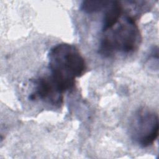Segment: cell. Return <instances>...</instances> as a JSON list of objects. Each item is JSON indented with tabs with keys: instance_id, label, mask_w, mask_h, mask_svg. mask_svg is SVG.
Instances as JSON below:
<instances>
[{
	"instance_id": "obj_6",
	"label": "cell",
	"mask_w": 159,
	"mask_h": 159,
	"mask_svg": "<svg viewBox=\"0 0 159 159\" xmlns=\"http://www.w3.org/2000/svg\"><path fill=\"white\" fill-rule=\"evenodd\" d=\"M111 1H83L80 4V9L85 13L92 14L99 12L109 6Z\"/></svg>"
},
{
	"instance_id": "obj_5",
	"label": "cell",
	"mask_w": 159,
	"mask_h": 159,
	"mask_svg": "<svg viewBox=\"0 0 159 159\" xmlns=\"http://www.w3.org/2000/svg\"><path fill=\"white\" fill-rule=\"evenodd\" d=\"M105 10L102 23L103 32L111 29L120 20L122 14V6L119 1H111Z\"/></svg>"
},
{
	"instance_id": "obj_2",
	"label": "cell",
	"mask_w": 159,
	"mask_h": 159,
	"mask_svg": "<svg viewBox=\"0 0 159 159\" xmlns=\"http://www.w3.org/2000/svg\"><path fill=\"white\" fill-rule=\"evenodd\" d=\"M102 37L98 52L103 57H110L116 52L125 53L136 50L141 41V35L135 19L129 15L121 17L118 22Z\"/></svg>"
},
{
	"instance_id": "obj_1",
	"label": "cell",
	"mask_w": 159,
	"mask_h": 159,
	"mask_svg": "<svg viewBox=\"0 0 159 159\" xmlns=\"http://www.w3.org/2000/svg\"><path fill=\"white\" fill-rule=\"evenodd\" d=\"M50 76L64 93L73 88L76 78L86 69L84 59L73 45L61 43L53 47L48 53Z\"/></svg>"
},
{
	"instance_id": "obj_3",
	"label": "cell",
	"mask_w": 159,
	"mask_h": 159,
	"mask_svg": "<svg viewBox=\"0 0 159 159\" xmlns=\"http://www.w3.org/2000/svg\"><path fill=\"white\" fill-rule=\"evenodd\" d=\"M158 114L148 109L142 108L134 114L131 123V135L142 147L152 145L158 135Z\"/></svg>"
},
{
	"instance_id": "obj_4",
	"label": "cell",
	"mask_w": 159,
	"mask_h": 159,
	"mask_svg": "<svg viewBox=\"0 0 159 159\" xmlns=\"http://www.w3.org/2000/svg\"><path fill=\"white\" fill-rule=\"evenodd\" d=\"M63 92L50 76H41L34 81V90L29 94L30 101L41 100L54 106H60L63 101Z\"/></svg>"
}]
</instances>
